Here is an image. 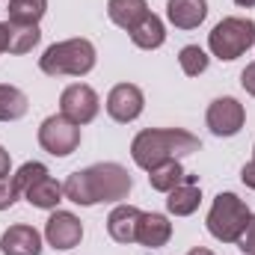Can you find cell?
I'll return each mask as SVG.
<instances>
[{"instance_id": "obj_14", "label": "cell", "mask_w": 255, "mask_h": 255, "mask_svg": "<svg viewBox=\"0 0 255 255\" xmlns=\"http://www.w3.org/2000/svg\"><path fill=\"white\" fill-rule=\"evenodd\" d=\"M172 238V223L163 217V214H142L139 217V229H136V244L148 247V250H157L163 244H169Z\"/></svg>"}, {"instance_id": "obj_10", "label": "cell", "mask_w": 255, "mask_h": 255, "mask_svg": "<svg viewBox=\"0 0 255 255\" xmlns=\"http://www.w3.org/2000/svg\"><path fill=\"white\" fill-rule=\"evenodd\" d=\"M142 107H145L142 89L133 86V83H119V86H113L110 95H107V113H110V119H116V122H122V125L139 119Z\"/></svg>"}, {"instance_id": "obj_13", "label": "cell", "mask_w": 255, "mask_h": 255, "mask_svg": "<svg viewBox=\"0 0 255 255\" xmlns=\"http://www.w3.org/2000/svg\"><path fill=\"white\" fill-rule=\"evenodd\" d=\"M208 15V0H169L166 18L178 30H196Z\"/></svg>"}, {"instance_id": "obj_6", "label": "cell", "mask_w": 255, "mask_h": 255, "mask_svg": "<svg viewBox=\"0 0 255 255\" xmlns=\"http://www.w3.org/2000/svg\"><path fill=\"white\" fill-rule=\"evenodd\" d=\"M39 145L48 154H54V157H68L80 145V125H74L71 119H65L63 113L48 116L39 125Z\"/></svg>"}, {"instance_id": "obj_20", "label": "cell", "mask_w": 255, "mask_h": 255, "mask_svg": "<svg viewBox=\"0 0 255 255\" xmlns=\"http://www.w3.org/2000/svg\"><path fill=\"white\" fill-rule=\"evenodd\" d=\"M30 101L18 86L0 83V122H18L21 116H27Z\"/></svg>"}, {"instance_id": "obj_11", "label": "cell", "mask_w": 255, "mask_h": 255, "mask_svg": "<svg viewBox=\"0 0 255 255\" xmlns=\"http://www.w3.org/2000/svg\"><path fill=\"white\" fill-rule=\"evenodd\" d=\"M3 255H42V235L33 226H12L0 238Z\"/></svg>"}, {"instance_id": "obj_3", "label": "cell", "mask_w": 255, "mask_h": 255, "mask_svg": "<svg viewBox=\"0 0 255 255\" xmlns=\"http://www.w3.org/2000/svg\"><path fill=\"white\" fill-rule=\"evenodd\" d=\"M39 68L51 77H83L95 68V45L89 39L57 42L39 57Z\"/></svg>"}, {"instance_id": "obj_32", "label": "cell", "mask_w": 255, "mask_h": 255, "mask_svg": "<svg viewBox=\"0 0 255 255\" xmlns=\"http://www.w3.org/2000/svg\"><path fill=\"white\" fill-rule=\"evenodd\" d=\"M235 3H238V6H247V9H253L255 6V0H235Z\"/></svg>"}, {"instance_id": "obj_9", "label": "cell", "mask_w": 255, "mask_h": 255, "mask_svg": "<svg viewBox=\"0 0 255 255\" xmlns=\"http://www.w3.org/2000/svg\"><path fill=\"white\" fill-rule=\"evenodd\" d=\"M45 241L54 250H74L83 241V223L71 211H54L45 223Z\"/></svg>"}, {"instance_id": "obj_27", "label": "cell", "mask_w": 255, "mask_h": 255, "mask_svg": "<svg viewBox=\"0 0 255 255\" xmlns=\"http://www.w3.org/2000/svg\"><path fill=\"white\" fill-rule=\"evenodd\" d=\"M241 83H244V89H247L250 95H255V63L244 68V74H241Z\"/></svg>"}, {"instance_id": "obj_8", "label": "cell", "mask_w": 255, "mask_h": 255, "mask_svg": "<svg viewBox=\"0 0 255 255\" xmlns=\"http://www.w3.org/2000/svg\"><path fill=\"white\" fill-rule=\"evenodd\" d=\"M244 119H247V110L238 98H217L211 107H208V116L205 122L211 128V133L217 136H235L241 128H244Z\"/></svg>"}, {"instance_id": "obj_29", "label": "cell", "mask_w": 255, "mask_h": 255, "mask_svg": "<svg viewBox=\"0 0 255 255\" xmlns=\"http://www.w3.org/2000/svg\"><path fill=\"white\" fill-rule=\"evenodd\" d=\"M9 166H12V160H9V151L0 145V178H6V175H9Z\"/></svg>"}, {"instance_id": "obj_21", "label": "cell", "mask_w": 255, "mask_h": 255, "mask_svg": "<svg viewBox=\"0 0 255 255\" xmlns=\"http://www.w3.org/2000/svg\"><path fill=\"white\" fill-rule=\"evenodd\" d=\"M199 202H202V190L196 184H181V187L166 193V211L175 217H190L199 208Z\"/></svg>"}, {"instance_id": "obj_25", "label": "cell", "mask_w": 255, "mask_h": 255, "mask_svg": "<svg viewBox=\"0 0 255 255\" xmlns=\"http://www.w3.org/2000/svg\"><path fill=\"white\" fill-rule=\"evenodd\" d=\"M235 244H238V250H244L247 255H255V217H250L247 229L241 232V238H238Z\"/></svg>"}, {"instance_id": "obj_19", "label": "cell", "mask_w": 255, "mask_h": 255, "mask_svg": "<svg viewBox=\"0 0 255 255\" xmlns=\"http://www.w3.org/2000/svg\"><path fill=\"white\" fill-rule=\"evenodd\" d=\"M184 178H187V172H184V166L178 160H163V163L148 169V184L157 193H169L175 187H181Z\"/></svg>"}, {"instance_id": "obj_12", "label": "cell", "mask_w": 255, "mask_h": 255, "mask_svg": "<svg viewBox=\"0 0 255 255\" xmlns=\"http://www.w3.org/2000/svg\"><path fill=\"white\" fill-rule=\"evenodd\" d=\"M139 217L142 211L133 205H119L110 211L107 217V232L116 244H133L136 241V229H139Z\"/></svg>"}, {"instance_id": "obj_31", "label": "cell", "mask_w": 255, "mask_h": 255, "mask_svg": "<svg viewBox=\"0 0 255 255\" xmlns=\"http://www.w3.org/2000/svg\"><path fill=\"white\" fill-rule=\"evenodd\" d=\"M187 255H214L211 250H202V247H196V250H190Z\"/></svg>"}, {"instance_id": "obj_7", "label": "cell", "mask_w": 255, "mask_h": 255, "mask_svg": "<svg viewBox=\"0 0 255 255\" xmlns=\"http://www.w3.org/2000/svg\"><path fill=\"white\" fill-rule=\"evenodd\" d=\"M98 110H101V101H98L95 89L86 83H71L60 95V113L65 119H71L74 125H89L98 116Z\"/></svg>"}, {"instance_id": "obj_1", "label": "cell", "mask_w": 255, "mask_h": 255, "mask_svg": "<svg viewBox=\"0 0 255 255\" xmlns=\"http://www.w3.org/2000/svg\"><path fill=\"white\" fill-rule=\"evenodd\" d=\"M130 175L119 163H95L89 169H77L65 178L63 193L74 205H98V202H122L130 193Z\"/></svg>"}, {"instance_id": "obj_26", "label": "cell", "mask_w": 255, "mask_h": 255, "mask_svg": "<svg viewBox=\"0 0 255 255\" xmlns=\"http://www.w3.org/2000/svg\"><path fill=\"white\" fill-rule=\"evenodd\" d=\"M15 199H18V187H15V181H12V178H0V211L12 208Z\"/></svg>"}, {"instance_id": "obj_28", "label": "cell", "mask_w": 255, "mask_h": 255, "mask_svg": "<svg viewBox=\"0 0 255 255\" xmlns=\"http://www.w3.org/2000/svg\"><path fill=\"white\" fill-rule=\"evenodd\" d=\"M241 178H244V184H247L250 190H255V160H250V163L241 169Z\"/></svg>"}, {"instance_id": "obj_23", "label": "cell", "mask_w": 255, "mask_h": 255, "mask_svg": "<svg viewBox=\"0 0 255 255\" xmlns=\"http://www.w3.org/2000/svg\"><path fill=\"white\" fill-rule=\"evenodd\" d=\"M178 63H181V71L187 74V77H199L205 68H208V54L199 48V45H187V48H181V54H178Z\"/></svg>"}, {"instance_id": "obj_24", "label": "cell", "mask_w": 255, "mask_h": 255, "mask_svg": "<svg viewBox=\"0 0 255 255\" xmlns=\"http://www.w3.org/2000/svg\"><path fill=\"white\" fill-rule=\"evenodd\" d=\"M48 175V166L45 163H39V160H30V163H24L15 175H12V181H15V187H18V193H27L39 178H45Z\"/></svg>"}, {"instance_id": "obj_15", "label": "cell", "mask_w": 255, "mask_h": 255, "mask_svg": "<svg viewBox=\"0 0 255 255\" xmlns=\"http://www.w3.org/2000/svg\"><path fill=\"white\" fill-rule=\"evenodd\" d=\"M130 33V42L136 45V48H142V51H154V48H160L163 42H166V27H163V21L154 15V12H148L133 30H128Z\"/></svg>"}, {"instance_id": "obj_18", "label": "cell", "mask_w": 255, "mask_h": 255, "mask_svg": "<svg viewBox=\"0 0 255 255\" xmlns=\"http://www.w3.org/2000/svg\"><path fill=\"white\" fill-rule=\"evenodd\" d=\"M27 196V202L33 205V208H42V211H54L60 202H63V184L57 181V178H51V175H45V178H39L30 190L24 193Z\"/></svg>"}, {"instance_id": "obj_2", "label": "cell", "mask_w": 255, "mask_h": 255, "mask_svg": "<svg viewBox=\"0 0 255 255\" xmlns=\"http://www.w3.org/2000/svg\"><path fill=\"white\" fill-rule=\"evenodd\" d=\"M202 148L199 136H193L190 130H181V128H148V130H139L130 142V157L136 166H142L145 172L163 160H178V157H187L196 154Z\"/></svg>"}, {"instance_id": "obj_17", "label": "cell", "mask_w": 255, "mask_h": 255, "mask_svg": "<svg viewBox=\"0 0 255 255\" xmlns=\"http://www.w3.org/2000/svg\"><path fill=\"white\" fill-rule=\"evenodd\" d=\"M42 30L39 24H18V21H6V51L9 54H27L39 45Z\"/></svg>"}, {"instance_id": "obj_16", "label": "cell", "mask_w": 255, "mask_h": 255, "mask_svg": "<svg viewBox=\"0 0 255 255\" xmlns=\"http://www.w3.org/2000/svg\"><path fill=\"white\" fill-rule=\"evenodd\" d=\"M107 15L116 27L133 30L145 15H148V3L145 0H110L107 3Z\"/></svg>"}, {"instance_id": "obj_30", "label": "cell", "mask_w": 255, "mask_h": 255, "mask_svg": "<svg viewBox=\"0 0 255 255\" xmlns=\"http://www.w3.org/2000/svg\"><path fill=\"white\" fill-rule=\"evenodd\" d=\"M0 54H6V24L0 21Z\"/></svg>"}, {"instance_id": "obj_22", "label": "cell", "mask_w": 255, "mask_h": 255, "mask_svg": "<svg viewBox=\"0 0 255 255\" xmlns=\"http://www.w3.org/2000/svg\"><path fill=\"white\" fill-rule=\"evenodd\" d=\"M6 12H9V21L39 24V18L48 12V0H9Z\"/></svg>"}, {"instance_id": "obj_5", "label": "cell", "mask_w": 255, "mask_h": 255, "mask_svg": "<svg viewBox=\"0 0 255 255\" xmlns=\"http://www.w3.org/2000/svg\"><path fill=\"white\" fill-rule=\"evenodd\" d=\"M250 208L244 199H238L235 193H220L208 211V232L223 241V244H235L241 238V232L250 223Z\"/></svg>"}, {"instance_id": "obj_4", "label": "cell", "mask_w": 255, "mask_h": 255, "mask_svg": "<svg viewBox=\"0 0 255 255\" xmlns=\"http://www.w3.org/2000/svg\"><path fill=\"white\" fill-rule=\"evenodd\" d=\"M255 45V21L253 18H223L211 36H208V48L214 57L232 63L238 57H244Z\"/></svg>"}]
</instances>
